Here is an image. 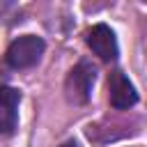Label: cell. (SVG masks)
<instances>
[{"instance_id":"obj_1","label":"cell","mask_w":147,"mask_h":147,"mask_svg":"<svg viewBox=\"0 0 147 147\" xmlns=\"http://www.w3.org/2000/svg\"><path fill=\"white\" fill-rule=\"evenodd\" d=\"M41 53H44V39L34 34H23L9 44L5 53V62L11 69H28L39 62Z\"/></svg>"},{"instance_id":"obj_3","label":"cell","mask_w":147,"mask_h":147,"mask_svg":"<svg viewBox=\"0 0 147 147\" xmlns=\"http://www.w3.org/2000/svg\"><path fill=\"white\" fill-rule=\"evenodd\" d=\"M87 46L92 48L94 55H99L103 62H115L117 60V39H115V32L103 25V23H96L87 30V37H85Z\"/></svg>"},{"instance_id":"obj_4","label":"cell","mask_w":147,"mask_h":147,"mask_svg":"<svg viewBox=\"0 0 147 147\" xmlns=\"http://www.w3.org/2000/svg\"><path fill=\"white\" fill-rule=\"evenodd\" d=\"M108 99H110V106L117 110H126L138 101L136 87L122 71H113L108 76Z\"/></svg>"},{"instance_id":"obj_2","label":"cell","mask_w":147,"mask_h":147,"mask_svg":"<svg viewBox=\"0 0 147 147\" xmlns=\"http://www.w3.org/2000/svg\"><path fill=\"white\" fill-rule=\"evenodd\" d=\"M94 78H96V71L92 67V62L87 60H80L67 76L64 80V94L71 103H87L90 94H92V85H94Z\"/></svg>"},{"instance_id":"obj_6","label":"cell","mask_w":147,"mask_h":147,"mask_svg":"<svg viewBox=\"0 0 147 147\" xmlns=\"http://www.w3.org/2000/svg\"><path fill=\"white\" fill-rule=\"evenodd\" d=\"M60 147H78V142H74V140H69V142H62Z\"/></svg>"},{"instance_id":"obj_5","label":"cell","mask_w":147,"mask_h":147,"mask_svg":"<svg viewBox=\"0 0 147 147\" xmlns=\"http://www.w3.org/2000/svg\"><path fill=\"white\" fill-rule=\"evenodd\" d=\"M18 101L21 94L14 87H0V133L9 136L18 122Z\"/></svg>"}]
</instances>
